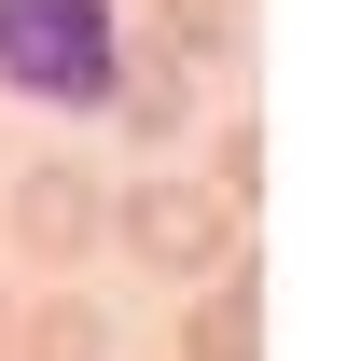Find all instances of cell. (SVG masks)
Masks as SVG:
<instances>
[{"label": "cell", "mask_w": 361, "mask_h": 361, "mask_svg": "<svg viewBox=\"0 0 361 361\" xmlns=\"http://www.w3.org/2000/svg\"><path fill=\"white\" fill-rule=\"evenodd\" d=\"M180 361H264V264L236 250L223 278H195V306H180Z\"/></svg>", "instance_id": "277c9868"}, {"label": "cell", "mask_w": 361, "mask_h": 361, "mask_svg": "<svg viewBox=\"0 0 361 361\" xmlns=\"http://www.w3.org/2000/svg\"><path fill=\"white\" fill-rule=\"evenodd\" d=\"M111 126H126L139 153H167V139L195 126V56H167V42H126V70H111Z\"/></svg>", "instance_id": "5b68a950"}, {"label": "cell", "mask_w": 361, "mask_h": 361, "mask_svg": "<svg viewBox=\"0 0 361 361\" xmlns=\"http://www.w3.org/2000/svg\"><path fill=\"white\" fill-rule=\"evenodd\" d=\"M97 236H111V180L70 167V153H28V167H14V250L42 278H84Z\"/></svg>", "instance_id": "3957f363"}, {"label": "cell", "mask_w": 361, "mask_h": 361, "mask_svg": "<svg viewBox=\"0 0 361 361\" xmlns=\"http://www.w3.org/2000/svg\"><path fill=\"white\" fill-rule=\"evenodd\" d=\"M153 14H167V28H153L167 56H195V70H223V56H236V14H250V0H153Z\"/></svg>", "instance_id": "52a82bcc"}, {"label": "cell", "mask_w": 361, "mask_h": 361, "mask_svg": "<svg viewBox=\"0 0 361 361\" xmlns=\"http://www.w3.org/2000/svg\"><path fill=\"white\" fill-rule=\"evenodd\" d=\"M111 236H126V264L139 278H167V292H195V278H223L236 264V209L209 195V180H126L111 195Z\"/></svg>", "instance_id": "7a4b0ae2"}, {"label": "cell", "mask_w": 361, "mask_h": 361, "mask_svg": "<svg viewBox=\"0 0 361 361\" xmlns=\"http://www.w3.org/2000/svg\"><path fill=\"white\" fill-rule=\"evenodd\" d=\"M209 195H223V209H250V195H264V139H250V126L209 139Z\"/></svg>", "instance_id": "ba28073f"}, {"label": "cell", "mask_w": 361, "mask_h": 361, "mask_svg": "<svg viewBox=\"0 0 361 361\" xmlns=\"http://www.w3.org/2000/svg\"><path fill=\"white\" fill-rule=\"evenodd\" d=\"M14 361H111V306H97L84 278H56L14 306Z\"/></svg>", "instance_id": "8992f818"}, {"label": "cell", "mask_w": 361, "mask_h": 361, "mask_svg": "<svg viewBox=\"0 0 361 361\" xmlns=\"http://www.w3.org/2000/svg\"><path fill=\"white\" fill-rule=\"evenodd\" d=\"M0 361H14V292H0Z\"/></svg>", "instance_id": "9c48e42d"}, {"label": "cell", "mask_w": 361, "mask_h": 361, "mask_svg": "<svg viewBox=\"0 0 361 361\" xmlns=\"http://www.w3.org/2000/svg\"><path fill=\"white\" fill-rule=\"evenodd\" d=\"M126 0H0V97L28 111H111Z\"/></svg>", "instance_id": "6da1fadb"}]
</instances>
